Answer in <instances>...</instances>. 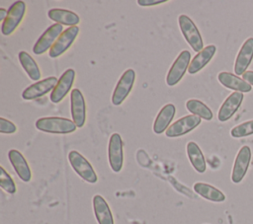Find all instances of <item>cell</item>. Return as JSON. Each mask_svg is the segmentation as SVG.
I'll return each instance as SVG.
<instances>
[{
	"instance_id": "cell-1",
	"label": "cell",
	"mask_w": 253,
	"mask_h": 224,
	"mask_svg": "<svg viewBox=\"0 0 253 224\" xmlns=\"http://www.w3.org/2000/svg\"><path fill=\"white\" fill-rule=\"evenodd\" d=\"M36 128L40 131L55 134H68L76 130L77 126L73 120L65 117L47 116L37 119Z\"/></svg>"
},
{
	"instance_id": "cell-2",
	"label": "cell",
	"mask_w": 253,
	"mask_h": 224,
	"mask_svg": "<svg viewBox=\"0 0 253 224\" xmlns=\"http://www.w3.org/2000/svg\"><path fill=\"white\" fill-rule=\"evenodd\" d=\"M178 24L187 43L195 52H200L204 48V42L202 36L193 20L187 15H180L178 17Z\"/></svg>"
},
{
	"instance_id": "cell-3",
	"label": "cell",
	"mask_w": 253,
	"mask_h": 224,
	"mask_svg": "<svg viewBox=\"0 0 253 224\" xmlns=\"http://www.w3.org/2000/svg\"><path fill=\"white\" fill-rule=\"evenodd\" d=\"M68 161L74 172L85 182L96 184L98 176L89 161L78 151L72 150L68 153Z\"/></svg>"
},
{
	"instance_id": "cell-4",
	"label": "cell",
	"mask_w": 253,
	"mask_h": 224,
	"mask_svg": "<svg viewBox=\"0 0 253 224\" xmlns=\"http://www.w3.org/2000/svg\"><path fill=\"white\" fill-rule=\"evenodd\" d=\"M191 53L189 50H182L172 63L166 75V84L169 87L177 85L184 77L191 63Z\"/></svg>"
},
{
	"instance_id": "cell-5",
	"label": "cell",
	"mask_w": 253,
	"mask_h": 224,
	"mask_svg": "<svg viewBox=\"0 0 253 224\" xmlns=\"http://www.w3.org/2000/svg\"><path fill=\"white\" fill-rule=\"evenodd\" d=\"M134 82H135L134 70L131 68L126 69L120 77L114 89L112 99H111L112 104L114 106H120L125 102V100L129 95Z\"/></svg>"
},
{
	"instance_id": "cell-6",
	"label": "cell",
	"mask_w": 253,
	"mask_h": 224,
	"mask_svg": "<svg viewBox=\"0 0 253 224\" xmlns=\"http://www.w3.org/2000/svg\"><path fill=\"white\" fill-rule=\"evenodd\" d=\"M26 13V3L23 1L14 2L8 9L6 19L1 24V33L3 36L12 35L21 24Z\"/></svg>"
},
{
	"instance_id": "cell-7",
	"label": "cell",
	"mask_w": 253,
	"mask_h": 224,
	"mask_svg": "<svg viewBox=\"0 0 253 224\" xmlns=\"http://www.w3.org/2000/svg\"><path fill=\"white\" fill-rule=\"evenodd\" d=\"M62 25L54 23L51 26H49L34 44L33 52L37 55H41L49 50L58 38V37L62 34Z\"/></svg>"
},
{
	"instance_id": "cell-8",
	"label": "cell",
	"mask_w": 253,
	"mask_h": 224,
	"mask_svg": "<svg viewBox=\"0 0 253 224\" xmlns=\"http://www.w3.org/2000/svg\"><path fill=\"white\" fill-rule=\"evenodd\" d=\"M124 142L119 133H113L108 144V160L113 172H121L124 164Z\"/></svg>"
},
{
	"instance_id": "cell-9",
	"label": "cell",
	"mask_w": 253,
	"mask_h": 224,
	"mask_svg": "<svg viewBox=\"0 0 253 224\" xmlns=\"http://www.w3.org/2000/svg\"><path fill=\"white\" fill-rule=\"evenodd\" d=\"M202 122V118L194 115V114H189L185 115L178 120L174 121L168 129L165 131V134L169 138H176L183 136L192 130H194L196 127H198Z\"/></svg>"
},
{
	"instance_id": "cell-10",
	"label": "cell",
	"mask_w": 253,
	"mask_h": 224,
	"mask_svg": "<svg viewBox=\"0 0 253 224\" xmlns=\"http://www.w3.org/2000/svg\"><path fill=\"white\" fill-rule=\"evenodd\" d=\"M57 82L58 79L55 76H49L47 78L40 80L27 87L22 93V98L26 101L39 99L49 92L51 93Z\"/></svg>"
},
{
	"instance_id": "cell-11",
	"label": "cell",
	"mask_w": 253,
	"mask_h": 224,
	"mask_svg": "<svg viewBox=\"0 0 253 224\" xmlns=\"http://www.w3.org/2000/svg\"><path fill=\"white\" fill-rule=\"evenodd\" d=\"M79 34V28L77 26L65 29L58 37L52 47L48 51V55L51 58H57L62 55L73 44Z\"/></svg>"
},
{
	"instance_id": "cell-12",
	"label": "cell",
	"mask_w": 253,
	"mask_h": 224,
	"mask_svg": "<svg viewBox=\"0 0 253 224\" xmlns=\"http://www.w3.org/2000/svg\"><path fill=\"white\" fill-rule=\"evenodd\" d=\"M71 117L77 127L84 126L86 121V103L82 92L79 89H72L70 94Z\"/></svg>"
},
{
	"instance_id": "cell-13",
	"label": "cell",
	"mask_w": 253,
	"mask_h": 224,
	"mask_svg": "<svg viewBox=\"0 0 253 224\" xmlns=\"http://www.w3.org/2000/svg\"><path fill=\"white\" fill-rule=\"evenodd\" d=\"M75 80V71L72 68L65 70L58 79V82L52 92L50 93V101L54 104L60 103L71 90Z\"/></svg>"
},
{
	"instance_id": "cell-14",
	"label": "cell",
	"mask_w": 253,
	"mask_h": 224,
	"mask_svg": "<svg viewBox=\"0 0 253 224\" xmlns=\"http://www.w3.org/2000/svg\"><path fill=\"white\" fill-rule=\"evenodd\" d=\"M251 161V149L248 146H243L238 151L231 173V181L234 184H239L245 177Z\"/></svg>"
},
{
	"instance_id": "cell-15",
	"label": "cell",
	"mask_w": 253,
	"mask_h": 224,
	"mask_svg": "<svg viewBox=\"0 0 253 224\" xmlns=\"http://www.w3.org/2000/svg\"><path fill=\"white\" fill-rule=\"evenodd\" d=\"M244 96L243 93L240 92H233L231 93L225 101L222 103L221 107L218 110L217 112V118L219 121L224 122L227 121L232 117V115L238 111L240 108L242 102H243Z\"/></svg>"
},
{
	"instance_id": "cell-16",
	"label": "cell",
	"mask_w": 253,
	"mask_h": 224,
	"mask_svg": "<svg viewBox=\"0 0 253 224\" xmlns=\"http://www.w3.org/2000/svg\"><path fill=\"white\" fill-rule=\"evenodd\" d=\"M253 59V37L247 38L239 49L234 63L236 75H243Z\"/></svg>"
},
{
	"instance_id": "cell-17",
	"label": "cell",
	"mask_w": 253,
	"mask_h": 224,
	"mask_svg": "<svg viewBox=\"0 0 253 224\" xmlns=\"http://www.w3.org/2000/svg\"><path fill=\"white\" fill-rule=\"evenodd\" d=\"M8 159L18 177L25 183L30 182L32 179V171L23 154L16 149H11L8 152Z\"/></svg>"
},
{
	"instance_id": "cell-18",
	"label": "cell",
	"mask_w": 253,
	"mask_h": 224,
	"mask_svg": "<svg viewBox=\"0 0 253 224\" xmlns=\"http://www.w3.org/2000/svg\"><path fill=\"white\" fill-rule=\"evenodd\" d=\"M176 113V107L173 104H166L159 111L154 122H153V132L155 134H161L165 132L171 125Z\"/></svg>"
},
{
	"instance_id": "cell-19",
	"label": "cell",
	"mask_w": 253,
	"mask_h": 224,
	"mask_svg": "<svg viewBox=\"0 0 253 224\" xmlns=\"http://www.w3.org/2000/svg\"><path fill=\"white\" fill-rule=\"evenodd\" d=\"M92 205L98 224H114V218L111 208L102 195H94L92 199Z\"/></svg>"
},
{
	"instance_id": "cell-20",
	"label": "cell",
	"mask_w": 253,
	"mask_h": 224,
	"mask_svg": "<svg viewBox=\"0 0 253 224\" xmlns=\"http://www.w3.org/2000/svg\"><path fill=\"white\" fill-rule=\"evenodd\" d=\"M217 80L222 86L235 92L247 93L250 92L252 89L250 84H248L246 81L230 72H219L217 75Z\"/></svg>"
},
{
	"instance_id": "cell-21",
	"label": "cell",
	"mask_w": 253,
	"mask_h": 224,
	"mask_svg": "<svg viewBox=\"0 0 253 224\" xmlns=\"http://www.w3.org/2000/svg\"><path fill=\"white\" fill-rule=\"evenodd\" d=\"M215 52H216V47L214 44H210V45L204 47L191 60L188 72L193 75V74H196L199 71H201L211 60V58L213 57Z\"/></svg>"
},
{
	"instance_id": "cell-22",
	"label": "cell",
	"mask_w": 253,
	"mask_h": 224,
	"mask_svg": "<svg viewBox=\"0 0 253 224\" xmlns=\"http://www.w3.org/2000/svg\"><path fill=\"white\" fill-rule=\"evenodd\" d=\"M47 16L51 21H54L56 24L62 26L75 27L80 23L79 16L70 10L60 9V8H52L47 12Z\"/></svg>"
},
{
	"instance_id": "cell-23",
	"label": "cell",
	"mask_w": 253,
	"mask_h": 224,
	"mask_svg": "<svg viewBox=\"0 0 253 224\" xmlns=\"http://www.w3.org/2000/svg\"><path fill=\"white\" fill-rule=\"evenodd\" d=\"M186 152L193 168L200 174L205 173L207 169L206 159L199 145L194 141L188 142L186 145Z\"/></svg>"
},
{
	"instance_id": "cell-24",
	"label": "cell",
	"mask_w": 253,
	"mask_h": 224,
	"mask_svg": "<svg viewBox=\"0 0 253 224\" xmlns=\"http://www.w3.org/2000/svg\"><path fill=\"white\" fill-rule=\"evenodd\" d=\"M193 188L196 193L207 200L212 202H222L225 200L224 193L210 184L199 182L194 185Z\"/></svg>"
},
{
	"instance_id": "cell-25",
	"label": "cell",
	"mask_w": 253,
	"mask_h": 224,
	"mask_svg": "<svg viewBox=\"0 0 253 224\" xmlns=\"http://www.w3.org/2000/svg\"><path fill=\"white\" fill-rule=\"evenodd\" d=\"M18 58L22 68L26 71L29 78L33 81H40L41 78V70L35 61V59L25 50H22L18 53Z\"/></svg>"
},
{
	"instance_id": "cell-26",
	"label": "cell",
	"mask_w": 253,
	"mask_h": 224,
	"mask_svg": "<svg viewBox=\"0 0 253 224\" xmlns=\"http://www.w3.org/2000/svg\"><path fill=\"white\" fill-rule=\"evenodd\" d=\"M186 109L194 115H197L205 120H211L213 117L211 110L204 104L202 101L197 99H190L186 102Z\"/></svg>"
},
{
	"instance_id": "cell-27",
	"label": "cell",
	"mask_w": 253,
	"mask_h": 224,
	"mask_svg": "<svg viewBox=\"0 0 253 224\" xmlns=\"http://www.w3.org/2000/svg\"><path fill=\"white\" fill-rule=\"evenodd\" d=\"M0 187L9 194H14L17 191L14 180L3 167H0Z\"/></svg>"
},
{
	"instance_id": "cell-28",
	"label": "cell",
	"mask_w": 253,
	"mask_h": 224,
	"mask_svg": "<svg viewBox=\"0 0 253 224\" xmlns=\"http://www.w3.org/2000/svg\"><path fill=\"white\" fill-rule=\"evenodd\" d=\"M230 134L234 138L246 137L253 134V119L242 122L236 126H234L230 130Z\"/></svg>"
},
{
	"instance_id": "cell-29",
	"label": "cell",
	"mask_w": 253,
	"mask_h": 224,
	"mask_svg": "<svg viewBox=\"0 0 253 224\" xmlns=\"http://www.w3.org/2000/svg\"><path fill=\"white\" fill-rule=\"evenodd\" d=\"M17 131V126L10 120L0 117V132L3 134H12Z\"/></svg>"
},
{
	"instance_id": "cell-30",
	"label": "cell",
	"mask_w": 253,
	"mask_h": 224,
	"mask_svg": "<svg viewBox=\"0 0 253 224\" xmlns=\"http://www.w3.org/2000/svg\"><path fill=\"white\" fill-rule=\"evenodd\" d=\"M166 2L167 1H165V0H163V1H161V0H138L137 4L142 7H148V6H155V5L163 4Z\"/></svg>"
},
{
	"instance_id": "cell-31",
	"label": "cell",
	"mask_w": 253,
	"mask_h": 224,
	"mask_svg": "<svg viewBox=\"0 0 253 224\" xmlns=\"http://www.w3.org/2000/svg\"><path fill=\"white\" fill-rule=\"evenodd\" d=\"M242 79L246 81L248 84H250L251 86H253V71H246L242 75Z\"/></svg>"
},
{
	"instance_id": "cell-32",
	"label": "cell",
	"mask_w": 253,
	"mask_h": 224,
	"mask_svg": "<svg viewBox=\"0 0 253 224\" xmlns=\"http://www.w3.org/2000/svg\"><path fill=\"white\" fill-rule=\"evenodd\" d=\"M7 14H8V11L4 8H0V21H4L7 17Z\"/></svg>"
}]
</instances>
